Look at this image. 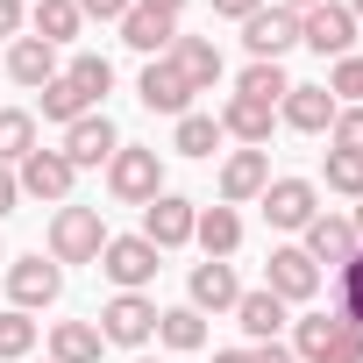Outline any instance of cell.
I'll use <instances>...</instances> for the list:
<instances>
[{
	"label": "cell",
	"mask_w": 363,
	"mask_h": 363,
	"mask_svg": "<svg viewBox=\"0 0 363 363\" xmlns=\"http://www.w3.org/2000/svg\"><path fill=\"white\" fill-rule=\"evenodd\" d=\"M299 235H306L299 250H306V257H313L320 271H342V264H349V257L363 250V242H356V221H349V214H313V221H306Z\"/></svg>",
	"instance_id": "15"
},
{
	"label": "cell",
	"mask_w": 363,
	"mask_h": 363,
	"mask_svg": "<svg viewBox=\"0 0 363 363\" xmlns=\"http://www.w3.org/2000/svg\"><path fill=\"white\" fill-rule=\"evenodd\" d=\"M72 178H79V171H72V157H65V150H43V143L15 164L22 200H50V207H65V200H72Z\"/></svg>",
	"instance_id": "6"
},
{
	"label": "cell",
	"mask_w": 363,
	"mask_h": 363,
	"mask_svg": "<svg viewBox=\"0 0 363 363\" xmlns=\"http://www.w3.org/2000/svg\"><path fill=\"white\" fill-rule=\"evenodd\" d=\"M100 271H107V285H114V292H143V285L164 271V250H157V242H143V235H107Z\"/></svg>",
	"instance_id": "4"
},
{
	"label": "cell",
	"mask_w": 363,
	"mask_h": 363,
	"mask_svg": "<svg viewBox=\"0 0 363 363\" xmlns=\"http://www.w3.org/2000/svg\"><path fill=\"white\" fill-rule=\"evenodd\" d=\"M271 186V150H228L221 157V207H250Z\"/></svg>",
	"instance_id": "16"
},
{
	"label": "cell",
	"mask_w": 363,
	"mask_h": 363,
	"mask_svg": "<svg viewBox=\"0 0 363 363\" xmlns=\"http://www.w3.org/2000/svg\"><path fill=\"white\" fill-rule=\"evenodd\" d=\"M313 214H320V186H313V178H271V186H264V221L278 235H299Z\"/></svg>",
	"instance_id": "9"
},
{
	"label": "cell",
	"mask_w": 363,
	"mask_h": 363,
	"mask_svg": "<svg viewBox=\"0 0 363 363\" xmlns=\"http://www.w3.org/2000/svg\"><path fill=\"white\" fill-rule=\"evenodd\" d=\"M335 313H342V320L363 335V250H356V257L335 271Z\"/></svg>",
	"instance_id": "32"
},
{
	"label": "cell",
	"mask_w": 363,
	"mask_h": 363,
	"mask_svg": "<svg viewBox=\"0 0 363 363\" xmlns=\"http://www.w3.org/2000/svg\"><path fill=\"white\" fill-rule=\"evenodd\" d=\"M235 299H242V278H235V264H193V278H186V306L193 313H235Z\"/></svg>",
	"instance_id": "17"
},
{
	"label": "cell",
	"mask_w": 363,
	"mask_h": 363,
	"mask_svg": "<svg viewBox=\"0 0 363 363\" xmlns=\"http://www.w3.org/2000/svg\"><path fill=\"white\" fill-rule=\"evenodd\" d=\"M100 328L93 320H57L50 328V363H100Z\"/></svg>",
	"instance_id": "27"
},
{
	"label": "cell",
	"mask_w": 363,
	"mask_h": 363,
	"mask_svg": "<svg viewBox=\"0 0 363 363\" xmlns=\"http://www.w3.org/2000/svg\"><path fill=\"white\" fill-rule=\"evenodd\" d=\"M250 363H299V356H292L285 342H257V349H250Z\"/></svg>",
	"instance_id": "40"
},
{
	"label": "cell",
	"mask_w": 363,
	"mask_h": 363,
	"mask_svg": "<svg viewBox=\"0 0 363 363\" xmlns=\"http://www.w3.org/2000/svg\"><path fill=\"white\" fill-rule=\"evenodd\" d=\"M285 313H292V306H285L278 292H264V285L235 299V328L250 335V349H257V342H278V328H285Z\"/></svg>",
	"instance_id": "22"
},
{
	"label": "cell",
	"mask_w": 363,
	"mask_h": 363,
	"mask_svg": "<svg viewBox=\"0 0 363 363\" xmlns=\"http://www.w3.org/2000/svg\"><path fill=\"white\" fill-rule=\"evenodd\" d=\"M171 150H178V157H214V150H221V121H214V114H178Z\"/></svg>",
	"instance_id": "31"
},
{
	"label": "cell",
	"mask_w": 363,
	"mask_h": 363,
	"mask_svg": "<svg viewBox=\"0 0 363 363\" xmlns=\"http://www.w3.org/2000/svg\"><path fill=\"white\" fill-rule=\"evenodd\" d=\"M335 107H342V100H335L328 86H292V93L278 100V121H285V128H299V135H328Z\"/></svg>",
	"instance_id": "18"
},
{
	"label": "cell",
	"mask_w": 363,
	"mask_h": 363,
	"mask_svg": "<svg viewBox=\"0 0 363 363\" xmlns=\"http://www.w3.org/2000/svg\"><path fill=\"white\" fill-rule=\"evenodd\" d=\"M29 150H36V114L29 107H0V164L15 171Z\"/></svg>",
	"instance_id": "28"
},
{
	"label": "cell",
	"mask_w": 363,
	"mask_h": 363,
	"mask_svg": "<svg viewBox=\"0 0 363 363\" xmlns=\"http://www.w3.org/2000/svg\"><path fill=\"white\" fill-rule=\"evenodd\" d=\"M121 43L143 50V57H164L178 43V15H157V8H128L121 15Z\"/></svg>",
	"instance_id": "21"
},
{
	"label": "cell",
	"mask_w": 363,
	"mask_h": 363,
	"mask_svg": "<svg viewBox=\"0 0 363 363\" xmlns=\"http://www.w3.org/2000/svg\"><path fill=\"white\" fill-rule=\"evenodd\" d=\"M157 342L178 349V356L207 349V313H193V306H157Z\"/></svg>",
	"instance_id": "26"
},
{
	"label": "cell",
	"mask_w": 363,
	"mask_h": 363,
	"mask_svg": "<svg viewBox=\"0 0 363 363\" xmlns=\"http://www.w3.org/2000/svg\"><path fill=\"white\" fill-rule=\"evenodd\" d=\"M320 178H328V193H342V200H363V157H356V150H328Z\"/></svg>",
	"instance_id": "34"
},
{
	"label": "cell",
	"mask_w": 363,
	"mask_h": 363,
	"mask_svg": "<svg viewBox=\"0 0 363 363\" xmlns=\"http://www.w3.org/2000/svg\"><path fill=\"white\" fill-rule=\"evenodd\" d=\"M79 29H86V15H79V0H36V8H29V36H43L50 50L79 43Z\"/></svg>",
	"instance_id": "25"
},
{
	"label": "cell",
	"mask_w": 363,
	"mask_h": 363,
	"mask_svg": "<svg viewBox=\"0 0 363 363\" xmlns=\"http://www.w3.org/2000/svg\"><path fill=\"white\" fill-rule=\"evenodd\" d=\"M65 79H72V86H79V93H86V100H93V107H100V100H107V93H114V65H107V57H100V50H79V57H72V65H65Z\"/></svg>",
	"instance_id": "29"
},
{
	"label": "cell",
	"mask_w": 363,
	"mask_h": 363,
	"mask_svg": "<svg viewBox=\"0 0 363 363\" xmlns=\"http://www.w3.org/2000/svg\"><path fill=\"white\" fill-rule=\"evenodd\" d=\"M299 43H306L313 57H349V50H356V15L342 8V0H320V8L299 15Z\"/></svg>",
	"instance_id": "10"
},
{
	"label": "cell",
	"mask_w": 363,
	"mask_h": 363,
	"mask_svg": "<svg viewBox=\"0 0 363 363\" xmlns=\"http://www.w3.org/2000/svg\"><path fill=\"white\" fill-rule=\"evenodd\" d=\"M15 36H29V8L22 0H0V43H15Z\"/></svg>",
	"instance_id": "38"
},
{
	"label": "cell",
	"mask_w": 363,
	"mask_h": 363,
	"mask_svg": "<svg viewBox=\"0 0 363 363\" xmlns=\"http://www.w3.org/2000/svg\"><path fill=\"white\" fill-rule=\"evenodd\" d=\"M235 93H242V100H264V107H278V100L292 93V79H285V65H250V72L235 79Z\"/></svg>",
	"instance_id": "33"
},
{
	"label": "cell",
	"mask_w": 363,
	"mask_h": 363,
	"mask_svg": "<svg viewBox=\"0 0 363 363\" xmlns=\"http://www.w3.org/2000/svg\"><path fill=\"white\" fill-rule=\"evenodd\" d=\"M135 100L150 107V114H193V86H186V72H178L171 57H150L143 65V79H135Z\"/></svg>",
	"instance_id": "13"
},
{
	"label": "cell",
	"mask_w": 363,
	"mask_h": 363,
	"mask_svg": "<svg viewBox=\"0 0 363 363\" xmlns=\"http://www.w3.org/2000/svg\"><path fill=\"white\" fill-rule=\"evenodd\" d=\"M36 100H43V121H65V128H72L79 114H100V107H93V100H86V93H79V86H72L65 72H57V79H50V86H43Z\"/></svg>",
	"instance_id": "30"
},
{
	"label": "cell",
	"mask_w": 363,
	"mask_h": 363,
	"mask_svg": "<svg viewBox=\"0 0 363 363\" xmlns=\"http://www.w3.org/2000/svg\"><path fill=\"white\" fill-rule=\"evenodd\" d=\"M242 43H250V65H285V50L299 43V15L292 8H257L242 22Z\"/></svg>",
	"instance_id": "11"
},
{
	"label": "cell",
	"mask_w": 363,
	"mask_h": 363,
	"mask_svg": "<svg viewBox=\"0 0 363 363\" xmlns=\"http://www.w3.org/2000/svg\"><path fill=\"white\" fill-rule=\"evenodd\" d=\"M193 242H200L214 264H228V257L242 250V214H235V207H200V221H193Z\"/></svg>",
	"instance_id": "24"
},
{
	"label": "cell",
	"mask_w": 363,
	"mask_h": 363,
	"mask_svg": "<svg viewBox=\"0 0 363 363\" xmlns=\"http://www.w3.org/2000/svg\"><path fill=\"white\" fill-rule=\"evenodd\" d=\"M164 57L186 72V86H193V93H214V86H221V50H214L207 36H178Z\"/></svg>",
	"instance_id": "23"
},
{
	"label": "cell",
	"mask_w": 363,
	"mask_h": 363,
	"mask_svg": "<svg viewBox=\"0 0 363 363\" xmlns=\"http://www.w3.org/2000/svg\"><path fill=\"white\" fill-rule=\"evenodd\" d=\"M328 93H335L342 107H363V50L335 57V72H328Z\"/></svg>",
	"instance_id": "36"
},
{
	"label": "cell",
	"mask_w": 363,
	"mask_h": 363,
	"mask_svg": "<svg viewBox=\"0 0 363 363\" xmlns=\"http://www.w3.org/2000/svg\"><path fill=\"white\" fill-rule=\"evenodd\" d=\"M29 349H36V320L29 313H0V363H29Z\"/></svg>",
	"instance_id": "35"
},
{
	"label": "cell",
	"mask_w": 363,
	"mask_h": 363,
	"mask_svg": "<svg viewBox=\"0 0 363 363\" xmlns=\"http://www.w3.org/2000/svg\"><path fill=\"white\" fill-rule=\"evenodd\" d=\"M107 193H114L121 207H150V200L164 193V157L143 150V143H121V150L107 157Z\"/></svg>",
	"instance_id": "3"
},
{
	"label": "cell",
	"mask_w": 363,
	"mask_h": 363,
	"mask_svg": "<svg viewBox=\"0 0 363 363\" xmlns=\"http://www.w3.org/2000/svg\"><path fill=\"white\" fill-rule=\"evenodd\" d=\"M0 264H8V250H0Z\"/></svg>",
	"instance_id": "49"
},
{
	"label": "cell",
	"mask_w": 363,
	"mask_h": 363,
	"mask_svg": "<svg viewBox=\"0 0 363 363\" xmlns=\"http://www.w3.org/2000/svg\"><path fill=\"white\" fill-rule=\"evenodd\" d=\"M15 207H22V186H15V171L0 164V214H15Z\"/></svg>",
	"instance_id": "41"
},
{
	"label": "cell",
	"mask_w": 363,
	"mask_h": 363,
	"mask_svg": "<svg viewBox=\"0 0 363 363\" xmlns=\"http://www.w3.org/2000/svg\"><path fill=\"white\" fill-rule=\"evenodd\" d=\"M257 8H264V0H214V15H235V22H250Z\"/></svg>",
	"instance_id": "42"
},
{
	"label": "cell",
	"mask_w": 363,
	"mask_h": 363,
	"mask_svg": "<svg viewBox=\"0 0 363 363\" xmlns=\"http://www.w3.org/2000/svg\"><path fill=\"white\" fill-rule=\"evenodd\" d=\"M135 363H157V356H135Z\"/></svg>",
	"instance_id": "48"
},
{
	"label": "cell",
	"mask_w": 363,
	"mask_h": 363,
	"mask_svg": "<svg viewBox=\"0 0 363 363\" xmlns=\"http://www.w3.org/2000/svg\"><path fill=\"white\" fill-rule=\"evenodd\" d=\"M349 221H356V242H363V200H356V214H349Z\"/></svg>",
	"instance_id": "46"
},
{
	"label": "cell",
	"mask_w": 363,
	"mask_h": 363,
	"mask_svg": "<svg viewBox=\"0 0 363 363\" xmlns=\"http://www.w3.org/2000/svg\"><path fill=\"white\" fill-rule=\"evenodd\" d=\"M278 8H292V15H306V8H320V0H278Z\"/></svg>",
	"instance_id": "45"
},
{
	"label": "cell",
	"mask_w": 363,
	"mask_h": 363,
	"mask_svg": "<svg viewBox=\"0 0 363 363\" xmlns=\"http://www.w3.org/2000/svg\"><path fill=\"white\" fill-rule=\"evenodd\" d=\"M135 8H157V15H186V0H135Z\"/></svg>",
	"instance_id": "43"
},
{
	"label": "cell",
	"mask_w": 363,
	"mask_h": 363,
	"mask_svg": "<svg viewBox=\"0 0 363 363\" xmlns=\"http://www.w3.org/2000/svg\"><path fill=\"white\" fill-rule=\"evenodd\" d=\"M328 150H356V157H363V107H335V121H328Z\"/></svg>",
	"instance_id": "37"
},
{
	"label": "cell",
	"mask_w": 363,
	"mask_h": 363,
	"mask_svg": "<svg viewBox=\"0 0 363 363\" xmlns=\"http://www.w3.org/2000/svg\"><path fill=\"white\" fill-rule=\"evenodd\" d=\"M193 221H200V207H193L186 193H157V200L143 207V242H157V250H186V242H193Z\"/></svg>",
	"instance_id": "12"
},
{
	"label": "cell",
	"mask_w": 363,
	"mask_h": 363,
	"mask_svg": "<svg viewBox=\"0 0 363 363\" xmlns=\"http://www.w3.org/2000/svg\"><path fill=\"white\" fill-rule=\"evenodd\" d=\"M128 8H135V0H79V15H86V22H121Z\"/></svg>",
	"instance_id": "39"
},
{
	"label": "cell",
	"mask_w": 363,
	"mask_h": 363,
	"mask_svg": "<svg viewBox=\"0 0 363 363\" xmlns=\"http://www.w3.org/2000/svg\"><path fill=\"white\" fill-rule=\"evenodd\" d=\"M214 363H250V349H214Z\"/></svg>",
	"instance_id": "44"
},
{
	"label": "cell",
	"mask_w": 363,
	"mask_h": 363,
	"mask_svg": "<svg viewBox=\"0 0 363 363\" xmlns=\"http://www.w3.org/2000/svg\"><path fill=\"white\" fill-rule=\"evenodd\" d=\"M100 250H107V221H100V207H57L50 214V264H100Z\"/></svg>",
	"instance_id": "1"
},
{
	"label": "cell",
	"mask_w": 363,
	"mask_h": 363,
	"mask_svg": "<svg viewBox=\"0 0 363 363\" xmlns=\"http://www.w3.org/2000/svg\"><path fill=\"white\" fill-rule=\"evenodd\" d=\"M342 8H349V15H356V22H363V0H342Z\"/></svg>",
	"instance_id": "47"
},
{
	"label": "cell",
	"mask_w": 363,
	"mask_h": 363,
	"mask_svg": "<svg viewBox=\"0 0 363 363\" xmlns=\"http://www.w3.org/2000/svg\"><path fill=\"white\" fill-rule=\"evenodd\" d=\"M214 121H221V135H235L242 150H264V143H271V121H278V107H264V100H242V93H228Z\"/></svg>",
	"instance_id": "19"
},
{
	"label": "cell",
	"mask_w": 363,
	"mask_h": 363,
	"mask_svg": "<svg viewBox=\"0 0 363 363\" xmlns=\"http://www.w3.org/2000/svg\"><path fill=\"white\" fill-rule=\"evenodd\" d=\"M93 328H100V342H114V349H143V342L157 335V299H150V292H114Z\"/></svg>",
	"instance_id": "5"
},
{
	"label": "cell",
	"mask_w": 363,
	"mask_h": 363,
	"mask_svg": "<svg viewBox=\"0 0 363 363\" xmlns=\"http://www.w3.org/2000/svg\"><path fill=\"white\" fill-rule=\"evenodd\" d=\"M264 292H278L285 306H306V299L320 292V264H313L299 242H278L271 264H264Z\"/></svg>",
	"instance_id": "7"
},
{
	"label": "cell",
	"mask_w": 363,
	"mask_h": 363,
	"mask_svg": "<svg viewBox=\"0 0 363 363\" xmlns=\"http://www.w3.org/2000/svg\"><path fill=\"white\" fill-rule=\"evenodd\" d=\"M292 356L299 363H363V335L342 313H306L292 328Z\"/></svg>",
	"instance_id": "2"
},
{
	"label": "cell",
	"mask_w": 363,
	"mask_h": 363,
	"mask_svg": "<svg viewBox=\"0 0 363 363\" xmlns=\"http://www.w3.org/2000/svg\"><path fill=\"white\" fill-rule=\"evenodd\" d=\"M57 292H65V264H50L43 250H36V257H15V264H8V299H15V313L57 306Z\"/></svg>",
	"instance_id": "8"
},
{
	"label": "cell",
	"mask_w": 363,
	"mask_h": 363,
	"mask_svg": "<svg viewBox=\"0 0 363 363\" xmlns=\"http://www.w3.org/2000/svg\"><path fill=\"white\" fill-rule=\"evenodd\" d=\"M57 72H65V65H57V50H50L43 36H15V43H8V79H15V86L43 93Z\"/></svg>",
	"instance_id": "20"
},
{
	"label": "cell",
	"mask_w": 363,
	"mask_h": 363,
	"mask_svg": "<svg viewBox=\"0 0 363 363\" xmlns=\"http://www.w3.org/2000/svg\"><path fill=\"white\" fill-rule=\"evenodd\" d=\"M65 157H72V171H100L114 150H121V128L107 121V114H79L72 128H65V143H57Z\"/></svg>",
	"instance_id": "14"
}]
</instances>
